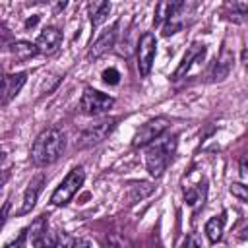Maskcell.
Wrapping results in <instances>:
<instances>
[{"label":"cell","instance_id":"cell-1","mask_svg":"<svg viewBox=\"0 0 248 248\" xmlns=\"http://www.w3.org/2000/svg\"><path fill=\"white\" fill-rule=\"evenodd\" d=\"M64 145H66L64 134L58 128H46V130H43L35 138L33 147H31V161H33V165L46 167V165L54 163L62 155Z\"/></svg>","mask_w":248,"mask_h":248},{"label":"cell","instance_id":"cell-2","mask_svg":"<svg viewBox=\"0 0 248 248\" xmlns=\"http://www.w3.org/2000/svg\"><path fill=\"white\" fill-rule=\"evenodd\" d=\"M176 136H159L155 141L149 143L145 153V167L153 178L163 176L169 161L176 151Z\"/></svg>","mask_w":248,"mask_h":248},{"label":"cell","instance_id":"cell-3","mask_svg":"<svg viewBox=\"0 0 248 248\" xmlns=\"http://www.w3.org/2000/svg\"><path fill=\"white\" fill-rule=\"evenodd\" d=\"M83 180H85V170H83V167L72 169V170L66 174V178L60 182V186L52 192L50 203H52V205H66V203L76 196V192L81 188Z\"/></svg>","mask_w":248,"mask_h":248},{"label":"cell","instance_id":"cell-4","mask_svg":"<svg viewBox=\"0 0 248 248\" xmlns=\"http://www.w3.org/2000/svg\"><path fill=\"white\" fill-rule=\"evenodd\" d=\"M196 8H198V2H196V0H180V4L176 6V10H174V12L170 14V17L163 23V35H165V37H170V35L182 31V29L194 19Z\"/></svg>","mask_w":248,"mask_h":248},{"label":"cell","instance_id":"cell-5","mask_svg":"<svg viewBox=\"0 0 248 248\" xmlns=\"http://www.w3.org/2000/svg\"><path fill=\"white\" fill-rule=\"evenodd\" d=\"M46 215H39L35 221H31L29 227H25L19 234L17 240L6 244V248L10 246H45L46 242Z\"/></svg>","mask_w":248,"mask_h":248},{"label":"cell","instance_id":"cell-6","mask_svg":"<svg viewBox=\"0 0 248 248\" xmlns=\"http://www.w3.org/2000/svg\"><path fill=\"white\" fill-rule=\"evenodd\" d=\"M114 105V97L107 95V93H101L93 87H85L83 89V95L79 99V108L83 114H103L107 112L110 107Z\"/></svg>","mask_w":248,"mask_h":248},{"label":"cell","instance_id":"cell-7","mask_svg":"<svg viewBox=\"0 0 248 248\" xmlns=\"http://www.w3.org/2000/svg\"><path fill=\"white\" fill-rule=\"evenodd\" d=\"M114 118H107V120H101V122H95V124H89L87 128H83L78 136V141L76 145L79 149H85V147H93L97 143H101L114 128Z\"/></svg>","mask_w":248,"mask_h":248},{"label":"cell","instance_id":"cell-8","mask_svg":"<svg viewBox=\"0 0 248 248\" xmlns=\"http://www.w3.org/2000/svg\"><path fill=\"white\" fill-rule=\"evenodd\" d=\"M169 126H170V120H169L167 116H157V118L147 120V122L141 124V128L136 132V136H134V140H132V145H134V147L149 145V143L155 141L159 136H163Z\"/></svg>","mask_w":248,"mask_h":248},{"label":"cell","instance_id":"cell-9","mask_svg":"<svg viewBox=\"0 0 248 248\" xmlns=\"http://www.w3.org/2000/svg\"><path fill=\"white\" fill-rule=\"evenodd\" d=\"M155 52H157V41L153 33H143L140 37L138 43V72L140 76H149L153 60H155Z\"/></svg>","mask_w":248,"mask_h":248},{"label":"cell","instance_id":"cell-10","mask_svg":"<svg viewBox=\"0 0 248 248\" xmlns=\"http://www.w3.org/2000/svg\"><path fill=\"white\" fill-rule=\"evenodd\" d=\"M203 56H205V45H203V43H192L190 48L186 50V54L182 56V62H180V64L176 66V70L172 72V79L178 81L180 78H184V76L188 74V70H190L196 62L203 60Z\"/></svg>","mask_w":248,"mask_h":248},{"label":"cell","instance_id":"cell-11","mask_svg":"<svg viewBox=\"0 0 248 248\" xmlns=\"http://www.w3.org/2000/svg\"><path fill=\"white\" fill-rule=\"evenodd\" d=\"M232 66H234V54L227 45H223L219 58L215 60V66H213L211 76H209L211 81H223L225 78H229V74L232 72Z\"/></svg>","mask_w":248,"mask_h":248},{"label":"cell","instance_id":"cell-12","mask_svg":"<svg viewBox=\"0 0 248 248\" xmlns=\"http://www.w3.org/2000/svg\"><path fill=\"white\" fill-rule=\"evenodd\" d=\"M27 81V74L25 72H17V74H6L2 79V105L6 107L25 85Z\"/></svg>","mask_w":248,"mask_h":248},{"label":"cell","instance_id":"cell-13","mask_svg":"<svg viewBox=\"0 0 248 248\" xmlns=\"http://www.w3.org/2000/svg\"><path fill=\"white\" fill-rule=\"evenodd\" d=\"M116 29H118V23H112L107 31H103V33L99 35V39L91 45V48H89L87 56L95 60V58L103 56L105 52H108V50L114 46V41H116Z\"/></svg>","mask_w":248,"mask_h":248},{"label":"cell","instance_id":"cell-14","mask_svg":"<svg viewBox=\"0 0 248 248\" xmlns=\"http://www.w3.org/2000/svg\"><path fill=\"white\" fill-rule=\"evenodd\" d=\"M60 43H62V33L56 29V27H46V29H43V33L37 37V48H39V52H43V54H52L54 50H58V46H60Z\"/></svg>","mask_w":248,"mask_h":248},{"label":"cell","instance_id":"cell-15","mask_svg":"<svg viewBox=\"0 0 248 248\" xmlns=\"http://www.w3.org/2000/svg\"><path fill=\"white\" fill-rule=\"evenodd\" d=\"M43 184H45V174H37V176L29 182V186H27V190H25V194H23V203H21V207H19V215H25V213H29V211L35 207L37 198H39V192L43 190Z\"/></svg>","mask_w":248,"mask_h":248},{"label":"cell","instance_id":"cell-16","mask_svg":"<svg viewBox=\"0 0 248 248\" xmlns=\"http://www.w3.org/2000/svg\"><path fill=\"white\" fill-rule=\"evenodd\" d=\"M180 4V0H157V6H155V16H153V25L159 27L163 25L170 14L176 10V6Z\"/></svg>","mask_w":248,"mask_h":248},{"label":"cell","instance_id":"cell-17","mask_svg":"<svg viewBox=\"0 0 248 248\" xmlns=\"http://www.w3.org/2000/svg\"><path fill=\"white\" fill-rule=\"evenodd\" d=\"M151 192H153V186H151L149 182H134V184H130L128 190H126V203H128V205H134V203H138L140 200L147 198Z\"/></svg>","mask_w":248,"mask_h":248},{"label":"cell","instance_id":"cell-18","mask_svg":"<svg viewBox=\"0 0 248 248\" xmlns=\"http://www.w3.org/2000/svg\"><path fill=\"white\" fill-rule=\"evenodd\" d=\"M10 50H12V54H14V58H16L17 62H25V60L33 58V56L39 52L37 45L29 43V41H16V43H12Z\"/></svg>","mask_w":248,"mask_h":248},{"label":"cell","instance_id":"cell-19","mask_svg":"<svg viewBox=\"0 0 248 248\" xmlns=\"http://www.w3.org/2000/svg\"><path fill=\"white\" fill-rule=\"evenodd\" d=\"M223 227H225V215H219V217H211L207 223H205V234L209 238L211 244L219 242L221 236H223Z\"/></svg>","mask_w":248,"mask_h":248},{"label":"cell","instance_id":"cell-20","mask_svg":"<svg viewBox=\"0 0 248 248\" xmlns=\"http://www.w3.org/2000/svg\"><path fill=\"white\" fill-rule=\"evenodd\" d=\"M108 14H110V2H108V0H103V2L91 12V25H93V27H99L103 21H107Z\"/></svg>","mask_w":248,"mask_h":248},{"label":"cell","instance_id":"cell-21","mask_svg":"<svg viewBox=\"0 0 248 248\" xmlns=\"http://www.w3.org/2000/svg\"><path fill=\"white\" fill-rule=\"evenodd\" d=\"M229 190H231V194H232L236 200H240V202H248V184L232 182V184L229 186Z\"/></svg>","mask_w":248,"mask_h":248},{"label":"cell","instance_id":"cell-22","mask_svg":"<svg viewBox=\"0 0 248 248\" xmlns=\"http://www.w3.org/2000/svg\"><path fill=\"white\" fill-rule=\"evenodd\" d=\"M227 4L232 8L234 14L248 17V0H227Z\"/></svg>","mask_w":248,"mask_h":248},{"label":"cell","instance_id":"cell-23","mask_svg":"<svg viewBox=\"0 0 248 248\" xmlns=\"http://www.w3.org/2000/svg\"><path fill=\"white\" fill-rule=\"evenodd\" d=\"M103 79H105V83H108V85H116V83L120 81V74H118L116 68H108V70L103 72Z\"/></svg>","mask_w":248,"mask_h":248},{"label":"cell","instance_id":"cell-24","mask_svg":"<svg viewBox=\"0 0 248 248\" xmlns=\"http://www.w3.org/2000/svg\"><path fill=\"white\" fill-rule=\"evenodd\" d=\"M46 2H48V6H50L52 14H60V12L66 8V4H68V0H46Z\"/></svg>","mask_w":248,"mask_h":248},{"label":"cell","instance_id":"cell-25","mask_svg":"<svg viewBox=\"0 0 248 248\" xmlns=\"http://www.w3.org/2000/svg\"><path fill=\"white\" fill-rule=\"evenodd\" d=\"M238 169H240V174H242V176H248V153L242 155V159H240V163H238Z\"/></svg>","mask_w":248,"mask_h":248},{"label":"cell","instance_id":"cell-26","mask_svg":"<svg viewBox=\"0 0 248 248\" xmlns=\"http://www.w3.org/2000/svg\"><path fill=\"white\" fill-rule=\"evenodd\" d=\"M37 21H39V17H37V16H33V17H29V19L25 21V27H27V29H31V27H35V25H37Z\"/></svg>","mask_w":248,"mask_h":248},{"label":"cell","instance_id":"cell-27","mask_svg":"<svg viewBox=\"0 0 248 248\" xmlns=\"http://www.w3.org/2000/svg\"><path fill=\"white\" fill-rule=\"evenodd\" d=\"M8 207H10V203L6 202V203H4V209H2V225H4L6 219H8Z\"/></svg>","mask_w":248,"mask_h":248},{"label":"cell","instance_id":"cell-28","mask_svg":"<svg viewBox=\"0 0 248 248\" xmlns=\"http://www.w3.org/2000/svg\"><path fill=\"white\" fill-rule=\"evenodd\" d=\"M184 244H186V246H200L202 242H200V240H196V238H188Z\"/></svg>","mask_w":248,"mask_h":248},{"label":"cell","instance_id":"cell-29","mask_svg":"<svg viewBox=\"0 0 248 248\" xmlns=\"http://www.w3.org/2000/svg\"><path fill=\"white\" fill-rule=\"evenodd\" d=\"M242 240H248V227H244L242 231H240V234H238Z\"/></svg>","mask_w":248,"mask_h":248},{"label":"cell","instance_id":"cell-30","mask_svg":"<svg viewBox=\"0 0 248 248\" xmlns=\"http://www.w3.org/2000/svg\"><path fill=\"white\" fill-rule=\"evenodd\" d=\"M242 60H244V64H246V68H248V50L242 52Z\"/></svg>","mask_w":248,"mask_h":248}]
</instances>
